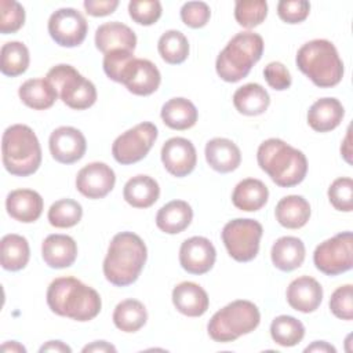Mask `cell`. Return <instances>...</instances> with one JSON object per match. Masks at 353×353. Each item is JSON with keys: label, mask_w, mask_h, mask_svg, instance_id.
Wrapping results in <instances>:
<instances>
[{"label": "cell", "mask_w": 353, "mask_h": 353, "mask_svg": "<svg viewBox=\"0 0 353 353\" xmlns=\"http://www.w3.org/2000/svg\"><path fill=\"white\" fill-rule=\"evenodd\" d=\"M47 305L52 313L76 321L95 319L102 307L99 294L76 277H58L47 288Z\"/></svg>", "instance_id": "cell-1"}, {"label": "cell", "mask_w": 353, "mask_h": 353, "mask_svg": "<svg viewBox=\"0 0 353 353\" xmlns=\"http://www.w3.org/2000/svg\"><path fill=\"white\" fill-rule=\"evenodd\" d=\"M148 258L143 240L132 232L117 233L103 259V276L116 287H127L137 281Z\"/></svg>", "instance_id": "cell-2"}, {"label": "cell", "mask_w": 353, "mask_h": 353, "mask_svg": "<svg viewBox=\"0 0 353 353\" xmlns=\"http://www.w3.org/2000/svg\"><path fill=\"white\" fill-rule=\"evenodd\" d=\"M258 165L280 188L299 185L307 172L306 156L279 138L263 141L256 152Z\"/></svg>", "instance_id": "cell-3"}, {"label": "cell", "mask_w": 353, "mask_h": 353, "mask_svg": "<svg viewBox=\"0 0 353 353\" xmlns=\"http://www.w3.org/2000/svg\"><path fill=\"white\" fill-rule=\"evenodd\" d=\"M295 62L298 69L320 88L334 87L343 77V62L335 46L324 39L305 43L298 50Z\"/></svg>", "instance_id": "cell-4"}, {"label": "cell", "mask_w": 353, "mask_h": 353, "mask_svg": "<svg viewBox=\"0 0 353 353\" xmlns=\"http://www.w3.org/2000/svg\"><path fill=\"white\" fill-rule=\"evenodd\" d=\"M1 160L4 168L15 176H28L39 170L41 148L30 127L14 124L6 128L1 138Z\"/></svg>", "instance_id": "cell-5"}, {"label": "cell", "mask_w": 353, "mask_h": 353, "mask_svg": "<svg viewBox=\"0 0 353 353\" xmlns=\"http://www.w3.org/2000/svg\"><path fill=\"white\" fill-rule=\"evenodd\" d=\"M263 54V39L254 32H241L233 36L219 52L215 69L218 76L228 83L247 77L251 68Z\"/></svg>", "instance_id": "cell-6"}, {"label": "cell", "mask_w": 353, "mask_h": 353, "mask_svg": "<svg viewBox=\"0 0 353 353\" xmlns=\"http://www.w3.org/2000/svg\"><path fill=\"white\" fill-rule=\"evenodd\" d=\"M261 321V313L255 303L237 299L214 313L208 321L207 331L212 341L228 343L241 335L252 332Z\"/></svg>", "instance_id": "cell-7"}, {"label": "cell", "mask_w": 353, "mask_h": 353, "mask_svg": "<svg viewBox=\"0 0 353 353\" xmlns=\"http://www.w3.org/2000/svg\"><path fill=\"white\" fill-rule=\"evenodd\" d=\"M46 79L57 88L62 102L74 110L91 108L97 101V88L72 65L61 63L51 68Z\"/></svg>", "instance_id": "cell-8"}, {"label": "cell", "mask_w": 353, "mask_h": 353, "mask_svg": "<svg viewBox=\"0 0 353 353\" xmlns=\"http://www.w3.org/2000/svg\"><path fill=\"white\" fill-rule=\"evenodd\" d=\"M262 233L263 229L258 221L236 218L223 226L222 241L234 261L250 262L258 255Z\"/></svg>", "instance_id": "cell-9"}, {"label": "cell", "mask_w": 353, "mask_h": 353, "mask_svg": "<svg viewBox=\"0 0 353 353\" xmlns=\"http://www.w3.org/2000/svg\"><path fill=\"white\" fill-rule=\"evenodd\" d=\"M314 266L327 276H338L353 266V234L342 232L320 243L313 252Z\"/></svg>", "instance_id": "cell-10"}, {"label": "cell", "mask_w": 353, "mask_h": 353, "mask_svg": "<svg viewBox=\"0 0 353 353\" xmlns=\"http://www.w3.org/2000/svg\"><path fill=\"white\" fill-rule=\"evenodd\" d=\"M159 131L153 123H139L114 139L112 154L114 160L123 165L138 163L146 157Z\"/></svg>", "instance_id": "cell-11"}, {"label": "cell", "mask_w": 353, "mask_h": 353, "mask_svg": "<svg viewBox=\"0 0 353 353\" xmlns=\"http://www.w3.org/2000/svg\"><path fill=\"white\" fill-rule=\"evenodd\" d=\"M88 25L84 15L70 7L54 11L48 19V33L61 47H77L87 36Z\"/></svg>", "instance_id": "cell-12"}, {"label": "cell", "mask_w": 353, "mask_h": 353, "mask_svg": "<svg viewBox=\"0 0 353 353\" xmlns=\"http://www.w3.org/2000/svg\"><path fill=\"white\" fill-rule=\"evenodd\" d=\"M116 183L114 171L105 163L94 161L84 165L76 176V189L87 199H102Z\"/></svg>", "instance_id": "cell-13"}, {"label": "cell", "mask_w": 353, "mask_h": 353, "mask_svg": "<svg viewBox=\"0 0 353 353\" xmlns=\"http://www.w3.org/2000/svg\"><path fill=\"white\" fill-rule=\"evenodd\" d=\"M48 148L54 160L62 164H73L84 156L87 142L80 130L62 125L51 132Z\"/></svg>", "instance_id": "cell-14"}, {"label": "cell", "mask_w": 353, "mask_h": 353, "mask_svg": "<svg viewBox=\"0 0 353 353\" xmlns=\"http://www.w3.org/2000/svg\"><path fill=\"white\" fill-rule=\"evenodd\" d=\"M215 259V247L205 237L193 236L181 244L179 263L190 274H204L210 272Z\"/></svg>", "instance_id": "cell-15"}, {"label": "cell", "mask_w": 353, "mask_h": 353, "mask_svg": "<svg viewBox=\"0 0 353 353\" xmlns=\"http://www.w3.org/2000/svg\"><path fill=\"white\" fill-rule=\"evenodd\" d=\"M161 161L164 168L174 176L189 175L197 163V153L193 143L182 137H174L165 141L161 148Z\"/></svg>", "instance_id": "cell-16"}, {"label": "cell", "mask_w": 353, "mask_h": 353, "mask_svg": "<svg viewBox=\"0 0 353 353\" xmlns=\"http://www.w3.org/2000/svg\"><path fill=\"white\" fill-rule=\"evenodd\" d=\"M161 83V74L157 66L149 59L134 58L127 66L121 84L134 95L146 97L153 94Z\"/></svg>", "instance_id": "cell-17"}, {"label": "cell", "mask_w": 353, "mask_h": 353, "mask_svg": "<svg viewBox=\"0 0 353 353\" xmlns=\"http://www.w3.org/2000/svg\"><path fill=\"white\" fill-rule=\"evenodd\" d=\"M288 305L302 313L314 312L323 301V288L320 283L310 276L296 277L287 287Z\"/></svg>", "instance_id": "cell-18"}, {"label": "cell", "mask_w": 353, "mask_h": 353, "mask_svg": "<svg viewBox=\"0 0 353 353\" xmlns=\"http://www.w3.org/2000/svg\"><path fill=\"white\" fill-rule=\"evenodd\" d=\"M43 199L32 189H15L7 194L6 210L11 218L22 223L37 221L43 212Z\"/></svg>", "instance_id": "cell-19"}, {"label": "cell", "mask_w": 353, "mask_h": 353, "mask_svg": "<svg viewBox=\"0 0 353 353\" xmlns=\"http://www.w3.org/2000/svg\"><path fill=\"white\" fill-rule=\"evenodd\" d=\"M95 46L103 54L114 50L134 52L137 47V36L130 26L121 22H106L99 25L95 32Z\"/></svg>", "instance_id": "cell-20"}, {"label": "cell", "mask_w": 353, "mask_h": 353, "mask_svg": "<svg viewBox=\"0 0 353 353\" xmlns=\"http://www.w3.org/2000/svg\"><path fill=\"white\" fill-rule=\"evenodd\" d=\"M172 303L179 313L188 317H200L207 312L210 299L205 290L199 284L182 281L172 290Z\"/></svg>", "instance_id": "cell-21"}, {"label": "cell", "mask_w": 353, "mask_h": 353, "mask_svg": "<svg viewBox=\"0 0 353 353\" xmlns=\"http://www.w3.org/2000/svg\"><path fill=\"white\" fill-rule=\"evenodd\" d=\"M41 256L52 269L69 268L77 258V244L68 234H50L41 244Z\"/></svg>", "instance_id": "cell-22"}, {"label": "cell", "mask_w": 353, "mask_h": 353, "mask_svg": "<svg viewBox=\"0 0 353 353\" xmlns=\"http://www.w3.org/2000/svg\"><path fill=\"white\" fill-rule=\"evenodd\" d=\"M204 153L208 165L221 174L234 171L241 163V152L239 146L228 138L210 139Z\"/></svg>", "instance_id": "cell-23"}, {"label": "cell", "mask_w": 353, "mask_h": 353, "mask_svg": "<svg viewBox=\"0 0 353 353\" xmlns=\"http://www.w3.org/2000/svg\"><path fill=\"white\" fill-rule=\"evenodd\" d=\"M345 116L343 105L336 98H320L307 110V124L317 132L335 130Z\"/></svg>", "instance_id": "cell-24"}, {"label": "cell", "mask_w": 353, "mask_h": 353, "mask_svg": "<svg viewBox=\"0 0 353 353\" xmlns=\"http://www.w3.org/2000/svg\"><path fill=\"white\" fill-rule=\"evenodd\" d=\"M305 254V244L301 239L294 236H283L272 245L270 258L279 270L291 272L303 263Z\"/></svg>", "instance_id": "cell-25"}, {"label": "cell", "mask_w": 353, "mask_h": 353, "mask_svg": "<svg viewBox=\"0 0 353 353\" xmlns=\"http://www.w3.org/2000/svg\"><path fill=\"white\" fill-rule=\"evenodd\" d=\"M160 196V186L149 175H135L128 179L123 189L124 200L134 208H149Z\"/></svg>", "instance_id": "cell-26"}, {"label": "cell", "mask_w": 353, "mask_h": 353, "mask_svg": "<svg viewBox=\"0 0 353 353\" xmlns=\"http://www.w3.org/2000/svg\"><path fill=\"white\" fill-rule=\"evenodd\" d=\"M193 219L192 207L183 200H172L164 204L156 214L157 228L167 234L183 232Z\"/></svg>", "instance_id": "cell-27"}, {"label": "cell", "mask_w": 353, "mask_h": 353, "mask_svg": "<svg viewBox=\"0 0 353 353\" xmlns=\"http://www.w3.org/2000/svg\"><path fill=\"white\" fill-rule=\"evenodd\" d=\"M268 199V186L255 178H245L240 181L232 193L233 205L247 212L261 210L266 204Z\"/></svg>", "instance_id": "cell-28"}, {"label": "cell", "mask_w": 353, "mask_h": 353, "mask_svg": "<svg viewBox=\"0 0 353 353\" xmlns=\"http://www.w3.org/2000/svg\"><path fill=\"white\" fill-rule=\"evenodd\" d=\"M277 222L287 229H299L305 226L310 218V204L298 194L283 197L274 210Z\"/></svg>", "instance_id": "cell-29"}, {"label": "cell", "mask_w": 353, "mask_h": 353, "mask_svg": "<svg viewBox=\"0 0 353 353\" xmlns=\"http://www.w3.org/2000/svg\"><path fill=\"white\" fill-rule=\"evenodd\" d=\"M19 99L34 110H46L51 108L57 98V88L47 79H29L21 84L18 90Z\"/></svg>", "instance_id": "cell-30"}, {"label": "cell", "mask_w": 353, "mask_h": 353, "mask_svg": "<svg viewBox=\"0 0 353 353\" xmlns=\"http://www.w3.org/2000/svg\"><path fill=\"white\" fill-rule=\"evenodd\" d=\"M163 123L178 131L192 128L199 117L197 109L186 98H171L163 106L160 112Z\"/></svg>", "instance_id": "cell-31"}, {"label": "cell", "mask_w": 353, "mask_h": 353, "mask_svg": "<svg viewBox=\"0 0 353 353\" xmlns=\"http://www.w3.org/2000/svg\"><path fill=\"white\" fill-rule=\"evenodd\" d=\"M270 103L268 91L258 83H248L239 87L233 94V105L239 113L258 116L266 112Z\"/></svg>", "instance_id": "cell-32"}, {"label": "cell", "mask_w": 353, "mask_h": 353, "mask_svg": "<svg viewBox=\"0 0 353 353\" xmlns=\"http://www.w3.org/2000/svg\"><path fill=\"white\" fill-rule=\"evenodd\" d=\"M0 262L3 269L10 272H18L23 269L30 258V248L28 240L15 233L3 236L1 239Z\"/></svg>", "instance_id": "cell-33"}, {"label": "cell", "mask_w": 353, "mask_h": 353, "mask_svg": "<svg viewBox=\"0 0 353 353\" xmlns=\"http://www.w3.org/2000/svg\"><path fill=\"white\" fill-rule=\"evenodd\" d=\"M146 307L137 299L121 301L113 312V323L123 332H137L146 324Z\"/></svg>", "instance_id": "cell-34"}, {"label": "cell", "mask_w": 353, "mask_h": 353, "mask_svg": "<svg viewBox=\"0 0 353 353\" xmlns=\"http://www.w3.org/2000/svg\"><path fill=\"white\" fill-rule=\"evenodd\" d=\"M0 59L1 73L8 77H17L25 73L29 66V50L21 41H7L1 47Z\"/></svg>", "instance_id": "cell-35"}, {"label": "cell", "mask_w": 353, "mask_h": 353, "mask_svg": "<svg viewBox=\"0 0 353 353\" xmlns=\"http://www.w3.org/2000/svg\"><path fill=\"white\" fill-rule=\"evenodd\" d=\"M270 336L277 345L291 347L303 339L305 327L298 319L288 314H281L272 321Z\"/></svg>", "instance_id": "cell-36"}, {"label": "cell", "mask_w": 353, "mask_h": 353, "mask_svg": "<svg viewBox=\"0 0 353 353\" xmlns=\"http://www.w3.org/2000/svg\"><path fill=\"white\" fill-rule=\"evenodd\" d=\"M157 50L163 61L170 65H179L189 55V41L182 32L171 29L160 36Z\"/></svg>", "instance_id": "cell-37"}, {"label": "cell", "mask_w": 353, "mask_h": 353, "mask_svg": "<svg viewBox=\"0 0 353 353\" xmlns=\"http://www.w3.org/2000/svg\"><path fill=\"white\" fill-rule=\"evenodd\" d=\"M83 208L80 203L72 199H61L51 204L47 218L51 226L66 229L77 225L81 221Z\"/></svg>", "instance_id": "cell-38"}, {"label": "cell", "mask_w": 353, "mask_h": 353, "mask_svg": "<svg viewBox=\"0 0 353 353\" xmlns=\"http://www.w3.org/2000/svg\"><path fill=\"white\" fill-rule=\"evenodd\" d=\"M268 15V3L263 0H240L234 4V18L243 28L261 25Z\"/></svg>", "instance_id": "cell-39"}, {"label": "cell", "mask_w": 353, "mask_h": 353, "mask_svg": "<svg viewBox=\"0 0 353 353\" xmlns=\"http://www.w3.org/2000/svg\"><path fill=\"white\" fill-rule=\"evenodd\" d=\"M353 181L349 176L336 178L328 188V200L338 211L353 210Z\"/></svg>", "instance_id": "cell-40"}, {"label": "cell", "mask_w": 353, "mask_h": 353, "mask_svg": "<svg viewBox=\"0 0 353 353\" xmlns=\"http://www.w3.org/2000/svg\"><path fill=\"white\" fill-rule=\"evenodd\" d=\"M0 32L3 34H10L18 32L25 23V10L15 0H1L0 1Z\"/></svg>", "instance_id": "cell-41"}, {"label": "cell", "mask_w": 353, "mask_h": 353, "mask_svg": "<svg viewBox=\"0 0 353 353\" xmlns=\"http://www.w3.org/2000/svg\"><path fill=\"white\" fill-rule=\"evenodd\" d=\"M128 14L134 22L150 26L161 17V3L157 0H134L128 3Z\"/></svg>", "instance_id": "cell-42"}, {"label": "cell", "mask_w": 353, "mask_h": 353, "mask_svg": "<svg viewBox=\"0 0 353 353\" xmlns=\"http://www.w3.org/2000/svg\"><path fill=\"white\" fill-rule=\"evenodd\" d=\"M134 58H135L134 52L125 51V50H114V51L105 54V57H103L105 74L110 80H113L116 83H121L123 74Z\"/></svg>", "instance_id": "cell-43"}, {"label": "cell", "mask_w": 353, "mask_h": 353, "mask_svg": "<svg viewBox=\"0 0 353 353\" xmlns=\"http://www.w3.org/2000/svg\"><path fill=\"white\" fill-rule=\"evenodd\" d=\"M330 310L341 320L353 319V287L345 284L338 287L330 298Z\"/></svg>", "instance_id": "cell-44"}, {"label": "cell", "mask_w": 353, "mask_h": 353, "mask_svg": "<svg viewBox=\"0 0 353 353\" xmlns=\"http://www.w3.org/2000/svg\"><path fill=\"white\" fill-rule=\"evenodd\" d=\"M211 17L210 6L204 1H188L181 8V19L182 22L192 28L199 29L207 25Z\"/></svg>", "instance_id": "cell-45"}, {"label": "cell", "mask_w": 353, "mask_h": 353, "mask_svg": "<svg viewBox=\"0 0 353 353\" xmlns=\"http://www.w3.org/2000/svg\"><path fill=\"white\" fill-rule=\"evenodd\" d=\"M310 12V3L306 0H281L277 4V14L287 23L303 22Z\"/></svg>", "instance_id": "cell-46"}, {"label": "cell", "mask_w": 353, "mask_h": 353, "mask_svg": "<svg viewBox=\"0 0 353 353\" xmlns=\"http://www.w3.org/2000/svg\"><path fill=\"white\" fill-rule=\"evenodd\" d=\"M263 76L269 87H272L276 91H284L290 88L291 85V74L288 69L277 61L269 62L263 69Z\"/></svg>", "instance_id": "cell-47"}, {"label": "cell", "mask_w": 353, "mask_h": 353, "mask_svg": "<svg viewBox=\"0 0 353 353\" xmlns=\"http://www.w3.org/2000/svg\"><path fill=\"white\" fill-rule=\"evenodd\" d=\"M117 0H85L84 8L85 12L92 17H106L114 12L117 8Z\"/></svg>", "instance_id": "cell-48"}, {"label": "cell", "mask_w": 353, "mask_h": 353, "mask_svg": "<svg viewBox=\"0 0 353 353\" xmlns=\"http://www.w3.org/2000/svg\"><path fill=\"white\" fill-rule=\"evenodd\" d=\"M39 352L40 353H43V352H55V353H66L68 352V353H70L72 349L62 341H48L39 349Z\"/></svg>", "instance_id": "cell-49"}, {"label": "cell", "mask_w": 353, "mask_h": 353, "mask_svg": "<svg viewBox=\"0 0 353 353\" xmlns=\"http://www.w3.org/2000/svg\"><path fill=\"white\" fill-rule=\"evenodd\" d=\"M83 352H116V347L106 341H95L91 345H87L83 347Z\"/></svg>", "instance_id": "cell-50"}, {"label": "cell", "mask_w": 353, "mask_h": 353, "mask_svg": "<svg viewBox=\"0 0 353 353\" xmlns=\"http://www.w3.org/2000/svg\"><path fill=\"white\" fill-rule=\"evenodd\" d=\"M305 352H332V353H335L336 349L324 341H316L310 346L305 347Z\"/></svg>", "instance_id": "cell-51"}, {"label": "cell", "mask_w": 353, "mask_h": 353, "mask_svg": "<svg viewBox=\"0 0 353 353\" xmlns=\"http://www.w3.org/2000/svg\"><path fill=\"white\" fill-rule=\"evenodd\" d=\"M1 350L3 352H26V349L19 345L18 342L15 341H10V342H6L3 346H1Z\"/></svg>", "instance_id": "cell-52"}, {"label": "cell", "mask_w": 353, "mask_h": 353, "mask_svg": "<svg viewBox=\"0 0 353 353\" xmlns=\"http://www.w3.org/2000/svg\"><path fill=\"white\" fill-rule=\"evenodd\" d=\"M349 138H350V134H349V131H347V135H346V141H345V143H346V148H349ZM341 153L343 154V157L346 159V161L347 163H350V150H345V149H341Z\"/></svg>", "instance_id": "cell-53"}]
</instances>
